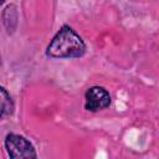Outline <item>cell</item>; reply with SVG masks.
Wrapping results in <instances>:
<instances>
[{"label": "cell", "mask_w": 159, "mask_h": 159, "mask_svg": "<svg viewBox=\"0 0 159 159\" xmlns=\"http://www.w3.org/2000/svg\"><path fill=\"white\" fill-rule=\"evenodd\" d=\"M86 51V45L81 36L70 26L63 25L47 46L46 53L53 58L81 57Z\"/></svg>", "instance_id": "1"}, {"label": "cell", "mask_w": 159, "mask_h": 159, "mask_svg": "<svg viewBox=\"0 0 159 159\" xmlns=\"http://www.w3.org/2000/svg\"><path fill=\"white\" fill-rule=\"evenodd\" d=\"M5 148L7 155L12 159H24V158H36L37 154L35 152L34 145L22 135L10 133L5 138Z\"/></svg>", "instance_id": "2"}, {"label": "cell", "mask_w": 159, "mask_h": 159, "mask_svg": "<svg viewBox=\"0 0 159 159\" xmlns=\"http://www.w3.org/2000/svg\"><path fill=\"white\" fill-rule=\"evenodd\" d=\"M111 104V96L108 91L99 86L88 88L84 93V108L89 112H97L107 108Z\"/></svg>", "instance_id": "3"}, {"label": "cell", "mask_w": 159, "mask_h": 159, "mask_svg": "<svg viewBox=\"0 0 159 159\" xmlns=\"http://www.w3.org/2000/svg\"><path fill=\"white\" fill-rule=\"evenodd\" d=\"M2 20H4V25L7 30L9 34H12L16 29L17 25V12L14 5H9L2 14Z\"/></svg>", "instance_id": "4"}, {"label": "cell", "mask_w": 159, "mask_h": 159, "mask_svg": "<svg viewBox=\"0 0 159 159\" xmlns=\"http://www.w3.org/2000/svg\"><path fill=\"white\" fill-rule=\"evenodd\" d=\"M12 112V101L9 92L0 86V119Z\"/></svg>", "instance_id": "5"}, {"label": "cell", "mask_w": 159, "mask_h": 159, "mask_svg": "<svg viewBox=\"0 0 159 159\" xmlns=\"http://www.w3.org/2000/svg\"><path fill=\"white\" fill-rule=\"evenodd\" d=\"M4 1H5V0H0V5H1V4L4 2Z\"/></svg>", "instance_id": "6"}]
</instances>
